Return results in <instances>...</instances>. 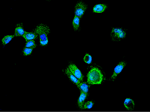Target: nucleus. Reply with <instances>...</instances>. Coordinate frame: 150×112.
I'll use <instances>...</instances> for the list:
<instances>
[{"label": "nucleus", "instance_id": "f257e3e1", "mask_svg": "<svg viewBox=\"0 0 150 112\" xmlns=\"http://www.w3.org/2000/svg\"><path fill=\"white\" fill-rule=\"evenodd\" d=\"M50 31L48 27L42 24L37 26L34 30V32L39 36L40 43L42 46H45L48 44L47 35Z\"/></svg>", "mask_w": 150, "mask_h": 112}, {"label": "nucleus", "instance_id": "f03ea898", "mask_svg": "<svg viewBox=\"0 0 150 112\" xmlns=\"http://www.w3.org/2000/svg\"><path fill=\"white\" fill-rule=\"evenodd\" d=\"M87 82L92 84H100L103 79V75L101 71L98 68H92L87 75Z\"/></svg>", "mask_w": 150, "mask_h": 112}, {"label": "nucleus", "instance_id": "7ed1b4c3", "mask_svg": "<svg viewBox=\"0 0 150 112\" xmlns=\"http://www.w3.org/2000/svg\"><path fill=\"white\" fill-rule=\"evenodd\" d=\"M126 34L125 29L120 27H114L110 33V36L112 40L118 41L124 38Z\"/></svg>", "mask_w": 150, "mask_h": 112}, {"label": "nucleus", "instance_id": "20e7f679", "mask_svg": "<svg viewBox=\"0 0 150 112\" xmlns=\"http://www.w3.org/2000/svg\"><path fill=\"white\" fill-rule=\"evenodd\" d=\"M87 8V5L83 1H80L78 2L75 7L74 13L75 16L81 18Z\"/></svg>", "mask_w": 150, "mask_h": 112}, {"label": "nucleus", "instance_id": "39448f33", "mask_svg": "<svg viewBox=\"0 0 150 112\" xmlns=\"http://www.w3.org/2000/svg\"><path fill=\"white\" fill-rule=\"evenodd\" d=\"M68 68L71 73L80 81L82 82L84 76L80 71L74 64H70L68 66Z\"/></svg>", "mask_w": 150, "mask_h": 112}, {"label": "nucleus", "instance_id": "423d86ee", "mask_svg": "<svg viewBox=\"0 0 150 112\" xmlns=\"http://www.w3.org/2000/svg\"><path fill=\"white\" fill-rule=\"evenodd\" d=\"M126 63L124 61L120 62L115 68L113 75L111 77L112 79L116 78L117 75L122 71L123 69L126 66Z\"/></svg>", "mask_w": 150, "mask_h": 112}, {"label": "nucleus", "instance_id": "0eeeda50", "mask_svg": "<svg viewBox=\"0 0 150 112\" xmlns=\"http://www.w3.org/2000/svg\"><path fill=\"white\" fill-rule=\"evenodd\" d=\"M108 7V5L106 3L98 4L94 7L93 11L94 13H102L106 10Z\"/></svg>", "mask_w": 150, "mask_h": 112}, {"label": "nucleus", "instance_id": "6e6552de", "mask_svg": "<svg viewBox=\"0 0 150 112\" xmlns=\"http://www.w3.org/2000/svg\"><path fill=\"white\" fill-rule=\"evenodd\" d=\"M38 36V35L34 32H28L25 31L24 34L22 37L25 39L27 42L36 39Z\"/></svg>", "mask_w": 150, "mask_h": 112}, {"label": "nucleus", "instance_id": "1a4fd4ad", "mask_svg": "<svg viewBox=\"0 0 150 112\" xmlns=\"http://www.w3.org/2000/svg\"><path fill=\"white\" fill-rule=\"evenodd\" d=\"M65 73L71 80L76 85H77L81 82L71 73L68 68L65 69Z\"/></svg>", "mask_w": 150, "mask_h": 112}, {"label": "nucleus", "instance_id": "9d476101", "mask_svg": "<svg viewBox=\"0 0 150 112\" xmlns=\"http://www.w3.org/2000/svg\"><path fill=\"white\" fill-rule=\"evenodd\" d=\"M87 93L80 92V94L78 102V104L79 107L81 109L84 108L85 100L86 98Z\"/></svg>", "mask_w": 150, "mask_h": 112}, {"label": "nucleus", "instance_id": "9b49d317", "mask_svg": "<svg viewBox=\"0 0 150 112\" xmlns=\"http://www.w3.org/2000/svg\"><path fill=\"white\" fill-rule=\"evenodd\" d=\"M24 31L22 24H18L16 25L14 35L15 36H22L24 34Z\"/></svg>", "mask_w": 150, "mask_h": 112}, {"label": "nucleus", "instance_id": "f8f14e48", "mask_svg": "<svg viewBox=\"0 0 150 112\" xmlns=\"http://www.w3.org/2000/svg\"><path fill=\"white\" fill-rule=\"evenodd\" d=\"M124 105L126 108L130 111L134 109V101L130 98H126L124 102Z\"/></svg>", "mask_w": 150, "mask_h": 112}, {"label": "nucleus", "instance_id": "ddd939ff", "mask_svg": "<svg viewBox=\"0 0 150 112\" xmlns=\"http://www.w3.org/2000/svg\"><path fill=\"white\" fill-rule=\"evenodd\" d=\"M88 82H82L78 85L77 86L80 92L87 93L90 86Z\"/></svg>", "mask_w": 150, "mask_h": 112}, {"label": "nucleus", "instance_id": "4468645a", "mask_svg": "<svg viewBox=\"0 0 150 112\" xmlns=\"http://www.w3.org/2000/svg\"><path fill=\"white\" fill-rule=\"evenodd\" d=\"M80 18L75 16L72 22V25L75 31L78 30L79 26Z\"/></svg>", "mask_w": 150, "mask_h": 112}, {"label": "nucleus", "instance_id": "2eb2a0df", "mask_svg": "<svg viewBox=\"0 0 150 112\" xmlns=\"http://www.w3.org/2000/svg\"><path fill=\"white\" fill-rule=\"evenodd\" d=\"M15 36L14 35L5 36L2 40L3 45H4L8 43Z\"/></svg>", "mask_w": 150, "mask_h": 112}, {"label": "nucleus", "instance_id": "dca6fc26", "mask_svg": "<svg viewBox=\"0 0 150 112\" xmlns=\"http://www.w3.org/2000/svg\"><path fill=\"white\" fill-rule=\"evenodd\" d=\"M36 45L34 40H30L26 42L25 47L33 49L36 46Z\"/></svg>", "mask_w": 150, "mask_h": 112}, {"label": "nucleus", "instance_id": "f3484780", "mask_svg": "<svg viewBox=\"0 0 150 112\" xmlns=\"http://www.w3.org/2000/svg\"><path fill=\"white\" fill-rule=\"evenodd\" d=\"M33 49L24 47L23 51L24 55V56H27L30 54L32 52Z\"/></svg>", "mask_w": 150, "mask_h": 112}, {"label": "nucleus", "instance_id": "a211bd4d", "mask_svg": "<svg viewBox=\"0 0 150 112\" xmlns=\"http://www.w3.org/2000/svg\"><path fill=\"white\" fill-rule=\"evenodd\" d=\"M84 60L85 62L89 64L90 63L92 62V57L88 54H86L85 55Z\"/></svg>", "mask_w": 150, "mask_h": 112}, {"label": "nucleus", "instance_id": "6ab92c4d", "mask_svg": "<svg viewBox=\"0 0 150 112\" xmlns=\"http://www.w3.org/2000/svg\"><path fill=\"white\" fill-rule=\"evenodd\" d=\"M93 103L92 101H88L84 105V109H90L92 108L93 105Z\"/></svg>", "mask_w": 150, "mask_h": 112}]
</instances>
